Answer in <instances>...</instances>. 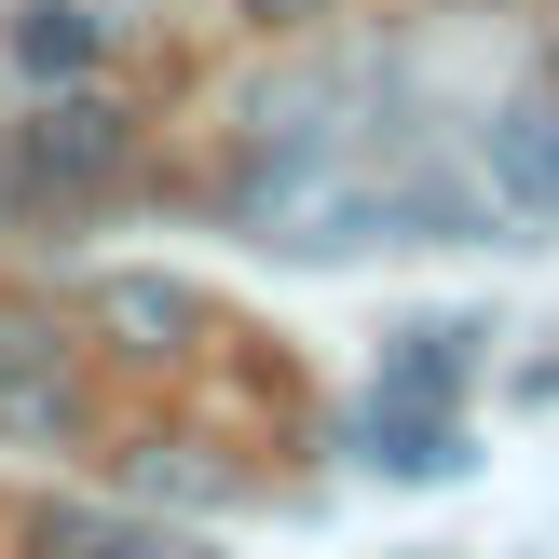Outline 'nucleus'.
Listing matches in <instances>:
<instances>
[{
    "label": "nucleus",
    "instance_id": "11",
    "mask_svg": "<svg viewBox=\"0 0 559 559\" xmlns=\"http://www.w3.org/2000/svg\"><path fill=\"white\" fill-rule=\"evenodd\" d=\"M424 14H519V0H424Z\"/></svg>",
    "mask_w": 559,
    "mask_h": 559
},
{
    "label": "nucleus",
    "instance_id": "8",
    "mask_svg": "<svg viewBox=\"0 0 559 559\" xmlns=\"http://www.w3.org/2000/svg\"><path fill=\"white\" fill-rule=\"evenodd\" d=\"M41 546H55V559H191L164 519H96V506H55V519H41Z\"/></svg>",
    "mask_w": 559,
    "mask_h": 559
},
{
    "label": "nucleus",
    "instance_id": "9",
    "mask_svg": "<svg viewBox=\"0 0 559 559\" xmlns=\"http://www.w3.org/2000/svg\"><path fill=\"white\" fill-rule=\"evenodd\" d=\"M233 464H205V437H151L136 451V506H233Z\"/></svg>",
    "mask_w": 559,
    "mask_h": 559
},
{
    "label": "nucleus",
    "instance_id": "1",
    "mask_svg": "<svg viewBox=\"0 0 559 559\" xmlns=\"http://www.w3.org/2000/svg\"><path fill=\"white\" fill-rule=\"evenodd\" d=\"M109 178H136V96H123L109 69L41 82V96H27V123H14V178H0V191H55V205H96Z\"/></svg>",
    "mask_w": 559,
    "mask_h": 559
},
{
    "label": "nucleus",
    "instance_id": "3",
    "mask_svg": "<svg viewBox=\"0 0 559 559\" xmlns=\"http://www.w3.org/2000/svg\"><path fill=\"white\" fill-rule=\"evenodd\" d=\"M478 178H491V205H506L519 233H559V96H546V82L491 109V136H478Z\"/></svg>",
    "mask_w": 559,
    "mask_h": 559
},
{
    "label": "nucleus",
    "instance_id": "6",
    "mask_svg": "<svg viewBox=\"0 0 559 559\" xmlns=\"http://www.w3.org/2000/svg\"><path fill=\"white\" fill-rule=\"evenodd\" d=\"M0 69H14L27 96L109 69V14H96V0H14V14H0Z\"/></svg>",
    "mask_w": 559,
    "mask_h": 559
},
{
    "label": "nucleus",
    "instance_id": "7",
    "mask_svg": "<svg viewBox=\"0 0 559 559\" xmlns=\"http://www.w3.org/2000/svg\"><path fill=\"white\" fill-rule=\"evenodd\" d=\"M491 369V314H409L396 328V355H382V396H437V409H464V382Z\"/></svg>",
    "mask_w": 559,
    "mask_h": 559
},
{
    "label": "nucleus",
    "instance_id": "4",
    "mask_svg": "<svg viewBox=\"0 0 559 559\" xmlns=\"http://www.w3.org/2000/svg\"><path fill=\"white\" fill-rule=\"evenodd\" d=\"M355 464H369V478H396V491L464 478V409H437V396H382V382H369V409H355Z\"/></svg>",
    "mask_w": 559,
    "mask_h": 559
},
{
    "label": "nucleus",
    "instance_id": "10",
    "mask_svg": "<svg viewBox=\"0 0 559 559\" xmlns=\"http://www.w3.org/2000/svg\"><path fill=\"white\" fill-rule=\"evenodd\" d=\"M233 14L260 27V41H300V27H328V14H342V0H233Z\"/></svg>",
    "mask_w": 559,
    "mask_h": 559
},
{
    "label": "nucleus",
    "instance_id": "5",
    "mask_svg": "<svg viewBox=\"0 0 559 559\" xmlns=\"http://www.w3.org/2000/svg\"><path fill=\"white\" fill-rule=\"evenodd\" d=\"M96 328H109V355H136V369H178V355L205 342V300H191L178 273H96Z\"/></svg>",
    "mask_w": 559,
    "mask_h": 559
},
{
    "label": "nucleus",
    "instance_id": "2",
    "mask_svg": "<svg viewBox=\"0 0 559 559\" xmlns=\"http://www.w3.org/2000/svg\"><path fill=\"white\" fill-rule=\"evenodd\" d=\"M82 424V342H69V314L55 300H27V287H0V437H69Z\"/></svg>",
    "mask_w": 559,
    "mask_h": 559
}]
</instances>
